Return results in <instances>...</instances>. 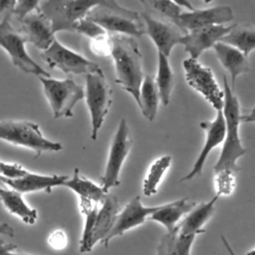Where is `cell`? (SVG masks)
Returning <instances> with one entry per match:
<instances>
[{"mask_svg": "<svg viewBox=\"0 0 255 255\" xmlns=\"http://www.w3.org/2000/svg\"><path fill=\"white\" fill-rule=\"evenodd\" d=\"M15 4L16 0H0V23L6 19H11Z\"/></svg>", "mask_w": 255, "mask_h": 255, "instance_id": "8d00e7d4", "label": "cell"}, {"mask_svg": "<svg viewBox=\"0 0 255 255\" xmlns=\"http://www.w3.org/2000/svg\"><path fill=\"white\" fill-rule=\"evenodd\" d=\"M5 208L15 216L19 217L24 223L33 225L38 217L37 210L30 207L23 199L22 193L13 189H5L0 196Z\"/></svg>", "mask_w": 255, "mask_h": 255, "instance_id": "d4e9b609", "label": "cell"}, {"mask_svg": "<svg viewBox=\"0 0 255 255\" xmlns=\"http://www.w3.org/2000/svg\"><path fill=\"white\" fill-rule=\"evenodd\" d=\"M0 234L8 237H13L15 235V231L12 226L7 223H0Z\"/></svg>", "mask_w": 255, "mask_h": 255, "instance_id": "74e56055", "label": "cell"}, {"mask_svg": "<svg viewBox=\"0 0 255 255\" xmlns=\"http://www.w3.org/2000/svg\"><path fill=\"white\" fill-rule=\"evenodd\" d=\"M220 42L237 48L248 57L255 50V28L249 24H233L230 32Z\"/></svg>", "mask_w": 255, "mask_h": 255, "instance_id": "83f0119b", "label": "cell"}, {"mask_svg": "<svg viewBox=\"0 0 255 255\" xmlns=\"http://www.w3.org/2000/svg\"><path fill=\"white\" fill-rule=\"evenodd\" d=\"M146 9L155 12L168 20L169 23L175 24L176 19L181 13L182 9L180 6L172 2L171 0H138Z\"/></svg>", "mask_w": 255, "mask_h": 255, "instance_id": "4dcf8cb0", "label": "cell"}, {"mask_svg": "<svg viewBox=\"0 0 255 255\" xmlns=\"http://www.w3.org/2000/svg\"><path fill=\"white\" fill-rule=\"evenodd\" d=\"M195 205L196 202L191 201L188 198L177 199L159 205L157 210L149 216L148 220H152L161 224L166 229V231H171L175 228L180 219Z\"/></svg>", "mask_w": 255, "mask_h": 255, "instance_id": "7402d4cb", "label": "cell"}, {"mask_svg": "<svg viewBox=\"0 0 255 255\" xmlns=\"http://www.w3.org/2000/svg\"><path fill=\"white\" fill-rule=\"evenodd\" d=\"M158 206H143L140 200V196H134L131 198L122 211L119 212L115 225L104 241V246L108 247L110 241L117 237L122 236L125 232L143 224L148 220L149 216L157 210Z\"/></svg>", "mask_w": 255, "mask_h": 255, "instance_id": "9a60e30c", "label": "cell"}, {"mask_svg": "<svg viewBox=\"0 0 255 255\" xmlns=\"http://www.w3.org/2000/svg\"><path fill=\"white\" fill-rule=\"evenodd\" d=\"M2 161H3V160H1V159H0V166H1V164H2Z\"/></svg>", "mask_w": 255, "mask_h": 255, "instance_id": "7dc6e473", "label": "cell"}, {"mask_svg": "<svg viewBox=\"0 0 255 255\" xmlns=\"http://www.w3.org/2000/svg\"><path fill=\"white\" fill-rule=\"evenodd\" d=\"M27 41L20 30L14 28L10 19L0 23V47L8 54L12 64L22 72L32 74L37 77H51L37 62H35L27 53Z\"/></svg>", "mask_w": 255, "mask_h": 255, "instance_id": "ba28073f", "label": "cell"}, {"mask_svg": "<svg viewBox=\"0 0 255 255\" xmlns=\"http://www.w3.org/2000/svg\"><path fill=\"white\" fill-rule=\"evenodd\" d=\"M219 196L215 195L207 202L195 205L187 215L178 222L175 226V230L181 235H198L205 230L203 225L211 218L215 210V203Z\"/></svg>", "mask_w": 255, "mask_h": 255, "instance_id": "ffe728a7", "label": "cell"}, {"mask_svg": "<svg viewBox=\"0 0 255 255\" xmlns=\"http://www.w3.org/2000/svg\"><path fill=\"white\" fill-rule=\"evenodd\" d=\"M217 60L222 67L229 72L231 77V89L235 88V80L238 76L248 73L250 65L248 57L240 50L223 42H217L213 46Z\"/></svg>", "mask_w": 255, "mask_h": 255, "instance_id": "d6986e66", "label": "cell"}, {"mask_svg": "<svg viewBox=\"0 0 255 255\" xmlns=\"http://www.w3.org/2000/svg\"><path fill=\"white\" fill-rule=\"evenodd\" d=\"M109 34L139 38L144 34V23L138 12L122 7L116 0H106L86 16Z\"/></svg>", "mask_w": 255, "mask_h": 255, "instance_id": "3957f363", "label": "cell"}, {"mask_svg": "<svg viewBox=\"0 0 255 255\" xmlns=\"http://www.w3.org/2000/svg\"><path fill=\"white\" fill-rule=\"evenodd\" d=\"M38 78L53 117L55 119L73 117L76 104L85 98L84 88L70 78L64 80L44 76Z\"/></svg>", "mask_w": 255, "mask_h": 255, "instance_id": "52a82bcc", "label": "cell"}, {"mask_svg": "<svg viewBox=\"0 0 255 255\" xmlns=\"http://www.w3.org/2000/svg\"><path fill=\"white\" fill-rule=\"evenodd\" d=\"M85 99L91 118V138L96 140L113 103V90L102 71L85 76Z\"/></svg>", "mask_w": 255, "mask_h": 255, "instance_id": "8992f818", "label": "cell"}, {"mask_svg": "<svg viewBox=\"0 0 255 255\" xmlns=\"http://www.w3.org/2000/svg\"><path fill=\"white\" fill-rule=\"evenodd\" d=\"M43 0H16L14 13L17 21H20L28 14L36 11Z\"/></svg>", "mask_w": 255, "mask_h": 255, "instance_id": "d6a6232c", "label": "cell"}, {"mask_svg": "<svg viewBox=\"0 0 255 255\" xmlns=\"http://www.w3.org/2000/svg\"><path fill=\"white\" fill-rule=\"evenodd\" d=\"M79 205L80 210L85 217L83 233L80 240V252L89 253L93 249L92 236L100 204L88 199H80Z\"/></svg>", "mask_w": 255, "mask_h": 255, "instance_id": "f1b7e54d", "label": "cell"}, {"mask_svg": "<svg viewBox=\"0 0 255 255\" xmlns=\"http://www.w3.org/2000/svg\"><path fill=\"white\" fill-rule=\"evenodd\" d=\"M48 244L54 250L65 249L68 244V236L62 229H56L52 231L48 237Z\"/></svg>", "mask_w": 255, "mask_h": 255, "instance_id": "d590c367", "label": "cell"}, {"mask_svg": "<svg viewBox=\"0 0 255 255\" xmlns=\"http://www.w3.org/2000/svg\"><path fill=\"white\" fill-rule=\"evenodd\" d=\"M140 17L144 23V34H146L156 47L157 52L169 58L172 49L180 44L183 33L178 27L169 22H162L153 18L148 12H140Z\"/></svg>", "mask_w": 255, "mask_h": 255, "instance_id": "4fadbf2b", "label": "cell"}, {"mask_svg": "<svg viewBox=\"0 0 255 255\" xmlns=\"http://www.w3.org/2000/svg\"><path fill=\"white\" fill-rule=\"evenodd\" d=\"M154 81L161 104L167 106L174 87V74L169 63V58L160 52H157V72Z\"/></svg>", "mask_w": 255, "mask_h": 255, "instance_id": "4316f807", "label": "cell"}, {"mask_svg": "<svg viewBox=\"0 0 255 255\" xmlns=\"http://www.w3.org/2000/svg\"><path fill=\"white\" fill-rule=\"evenodd\" d=\"M204 1V3H206V4H208V3H210L212 0H203Z\"/></svg>", "mask_w": 255, "mask_h": 255, "instance_id": "bcb514c9", "label": "cell"}, {"mask_svg": "<svg viewBox=\"0 0 255 255\" xmlns=\"http://www.w3.org/2000/svg\"><path fill=\"white\" fill-rule=\"evenodd\" d=\"M196 236L181 235L175 228L160 237L155 255H190Z\"/></svg>", "mask_w": 255, "mask_h": 255, "instance_id": "cb8c5ba5", "label": "cell"}, {"mask_svg": "<svg viewBox=\"0 0 255 255\" xmlns=\"http://www.w3.org/2000/svg\"><path fill=\"white\" fill-rule=\"evenodd\" d=\"M2 255H30V254H24V253H15L13 251H8Z\"/></svg>", "mask_w": 255, "mask_h": 255, "instance_id": "7bdbcfd3", "label": "cell"}, {"mask_svg": "<svg viewBox=\"0 0 255 255\" xmlns=\"http://www.w3.org/2000/svg\"><path fill=\"white\" fill-rule=\"evenodd\" d=\"M17 249V245L8 243V244H0V255L8 252V251H14Z\"/></svg>", "mask_w": 255, "mask_h": 255, "instance_id": "60d3db41", "label": "cell"}, {"mask_svg": "<svg viewBox=\"0 0 255 255\" xmlns=\"http://www.w3.org/2000/svg\"><path fill=\"white\" fill-rule=\"evenodd\" d=\"M246 255H255V248L252 249V250H250V251H248V252L246 253Z\"/></svg>", "mask_w": 255, "mask_h": 255, "instance_id": "ee69618b", "label": "cell"}, {"mask_svg": "<svg viewBox=\"0 0 255 255\" xmlns=\"http://www.w3.org/2000/svg\"><path fill=\"white\" fill-rule=\"evenodd\" d=\"M20 31L27 43L33 44L41 51L47 50L55 40L50 21L41 13L39 8L18 21Z\"/></svg>", "mask_w": 255, "mask_h": 255, "instance_id": "e0dca14e", "label": "cell"}, {"mask_svg": "<svg viewBox=\"0 0 255 255\" xmlns=\"http://www.w3.org/2000/svg\"><path fill=\"white\" fill-rule=\"evenodd\" d=\"M232 25H210L201 27L185 33L181 40V45L190 58L197 60L206 50L220 42L221 39L230 32Z\"/></svg>", "mask_w": 255, "mask_h": 255, "instance_id": "2e32d148", "label": "cell"}, {"mask_svg": "<svg viewBox=\"0 0 255 255\" xmlns=\"http://www.w3.org/2000/svg\"><path fill=\"white\" fill-rule=\"evenodd\" d=\"M241 123H255V107L248 111L247 114L240 116Z\"/></svg>", "mask_w": 255, "mask_h": 255, "instance_id": "f35d334b", "label": "cell"}, {"mask_svg": "<svg viewBox=\"0 0 255 255\" xmlns=\"http://www.w3.org/2000/svg\"><path fill=\"white\" fill-rule=\"evenodd\" d=\"M223 116L225 120V137L222 142L221 153L213 166L214 175L230 174L235 175L240 170L237 160L243 156L247 149L243 146L240 135V104L237 96L229 86L226 77H223Z\"/></svg>", "mask_w": 255, "mask_h": 255, "instance_id": "6da1fadb", "label": "cell"}, {"mask_svg": "<svg viewBox=\"0 0 255 255\" xmlns=\"http://www.w3.org/2000/svg\"><path fill=\"white\" fill-rule=\"evenodd\" d=\"M132 147V137L128 125L125 118H122L117 131L112 139L109 156L102 177V187L106 192L111 188L120 185V174L123 164Z\"/></svg>", "mask_w": 255, "mask_h": 255, "instance_id": "9c48e42d", "label": "cell"}, {"mask_svg": "<svg viewBox=\"0 0 255 255\" xmlns=\"http://www.w3.org/2000/svg\"><path fill=\"white\" fill-rule=\"evenodd\" d=\"M200 128L205 131V141L204 144L194 161L191 170L184 175L180 182L191 180L195 176H200L205 164V161L210 154L211 150L222 144L225 137V120L222 110L216 111V116L213 121H204L200 123Z\"/></svg>", "mask_w": 255, "mask_h": 255, "instance_id": "5bb4252c", "label": "cell"}, {"mask_svg": "<svg viewBox=\"0 0 255 255\" xmlns=\"http://www.w3.org/2000/svg\"><path fill=\"white\" fill-rule=\"evenodd\" d=\"M74 32L85 35L86 37H89L91 40L97 39L99 37H103V36H106L107 34H109L101 26H99L97 23L89 20L88 18H84V19L80 20L76 24Z\"/></svg>", "mask_w": 255, "mask_h": 255, "instance_id": "1f68e13d", "label": "cell"}, {"mask_svg": "<svg viewBox=\"0 0 255 255\" xmlns=\"http://www.w3.org/2000/svg\"><path fill=\"white\" fill-rule=\"evenodd\" d=\"M63 186L74 191L79 196V199H88L98 204H101L108 195L102 185H98L83 176L77 167L74 169L73 175L63 183Z\"/></svg>", "mask_w": 255, "mask_h": 255, "instance_id": "603a6c76", "label": "cell"}, {"mask_svg": "<svg viewBox=\"0 0 255 255\" xmlns=\"http://www.w3.org/2000/svg\"><path fill=\"white\" fill-rule=\"evenodd\" d=\"M42 59L52 69H59L67 75H84L100 71L95 62L69 49L55 38L51 46L41 52Z\"/></svg>", "mask_w": 255, "mask_h": 255, "instance_id": "8fae6325", "label": "cell"}, {"mask_svg": "<svg viewBox=\"0 0 255 255\" xmlns=\"http://www.w3.org/2000/svg\"><path fill=\"white\" fill-rule=\"evenodd\" d=\"M159 94L154 81V78L150 75H144L140 90H139V110L143 117L152 122L157 114Z\"/></svg>", "mask_w": 255, "mask_h": 255, "instance_id": "484cf974", "label": "cell"}, {"mask_svg": "<svg viewBox=\"0 0 255 255\" xmlns=\"http://www.w3.org/2000/svg\"><path fill=\"white\" fill-rule=\"evenodd\" d=\"M68 177V175L62 174L48 175L29 171L26 175L16 179H7L0 177V183L22 194L35 191H45L50 193L54 187L63 186V183L67 180Z\"/></svg>", "mask_w": 255, "mask_h": 255, "instance_id": "ac0fdd59", "label": "cell"}, {"mask_svg": "<svg viewBox=\"0 0 255 255\" xmlns=\"http://www.w3.org/2000/svg\"><path fill=\"white\" fill-rule=\"evenodd\" d=\"M170 164V155H162L150 164L142 182V191L145 196H151L157 192L158 185L160 184Z\"/></svg>", "mask_w": 255, "mask_h": 255, "instance_id": "f546056e", "label": "cell"}, {"mask_svg": "<svg viewBox=\"0 0 255 255\" xmlns=\"http://www.w3.org/2000/svg\"><path fill=\"white\" fill-rule=\"evenodd\" d=\"M105 2L106 0H43L39 10L50 21L54 33L74 32L80 20Z\"/></svg>", "mask_w": 255, "mask_h": 255, "instance_id": "5b68a950", "label": "cell"}, {"mask_svg": "<svg viewBox=\"0 0 255 255\" xmlns=\"http://www.w3.org/2000/svg\"><path fill=\"white\" fill-rule=\"evenodd\" d=\"M0 139L35 151V158H38L44 151H59L63 148L61 142L46 138L39 125L25 120L1 121Z\"/></svg>", "mask_w": 255, "mask_h": 255, "instance_id": "277c9868", "label": "cell"}, {"mask_svg": "<svg viewBox=\"0 0 255 255\" xmlns=\"http://www.w3.org/2000/svg\"><path fill=\"white\" fill-rule=\"evenodd\" d=\"M220 238H221V241H222V243H223V245H224V247H225V249H226L228 255H236V253L234 252V250H233V248L231 247L230 243L228 242L227 238H226L224 235H221Z\"/></svg>", "mask_w": 255, "mask_h": 255, "instance_id": "b9f144b4", "label": "cell"}, {"mask_svg": "<svg viewBox=\"0 0 255 255\" xmlns=\"http://www.w3.org/2000/svg\"><path fill=\"white\" fill-rule=\"evenodd\" d=\"M119 212L120 204L118 198L114 195L108 194L105 200L100 204L97 213L92 236L93 247L100 241L104 243V241L107 239L115 225Z\"/></svg>", "mask_w": 255, "mask_h": 255, "instance_id": "44dd1931", "label": "cell"}, {"mask_svg": "<svg viewBox=\"0 0 255 255\" xmlns=\"http://www.w3.org/2000/svg\"><path fill=\"white\" fill-rule=\"evenodd\" d=\"M91 50L93 51L94 54L101 57L111 56V51H112L111 35L107 34L106 36L91 40Z\"/></svg>", "mask_w": 255, "mask_h": 255, "instance_id": "e575fe53", "label": "cell"}, {"mask_svg": "<svg viewBox=\"0 0 255 255\" xmlns=\"http://www.w3.org/2000/svg\"><path fill=\"white\" fill-rule=\"evenodd\" d=\"M5 189H6V188H3V187H1V186H0V196H1V195L4 193Z\"/></svg>", "mask_w": 255, "mask_h": 255, "instance_id": "f6af8a7d", "label": "cell"}, {"mask_svg": "<svg viewBox=\"0 0 255 255\" xmlns=\"http://www.w3.org/2000/svg\"><path fill=\"white\" fill-rule=\"evenodd\" d=\"M186 83L199 93L215 111L222 110L224 94L212 71L197 60L187 58L182 62Z\"/></svg>", "mask_w": 255, "mask_h": 255, "instance_id": "30bf717a", "label": "cell"}, {"mask_svg": "<svg viewBox=\"0 0 255 255\" xmlns=\"http://www.w3.org/2000/svg\"><path fill=\"white\" fill-rule=\"evenodd\" d=\"M111 57L114 62L116 83L128 93L139 107V90L143 79L142 55L133 37L110 34Z\"/></svg>", "mask_w": 255, "mask_h": 255, "instance_id": "7a4b0ae2", "label": "cell"}, {"mask_svg": "<svg viewBox=\"0 0 255 255\" xmlns=\"http://www.w3.org/2000/svg\"><path fill=\"white\" fill-rule=\"evenodd\" d=\"M29 172L24 166L18 163H11L2 161L0 166V177L7 179H16L26 175Z\"/></svg>", "mask_w": 255, "mask_h": 255, "instance_id": "836d02e7", "label": "cell"}, {"mask_svg": "<svg viewBox=\"0 0 255 255\" xmlns=\"http://www.w3.org/2000/svg\"><path fill=\"white\" fill-rule=\"evenodd\" d=\"M171 1L174 2L175 4H177L178 6L185 8L186 10L192 11V10L195 9V8L192 6V4L189 2V0H171Z\"/></svg>", "mask_w": 255, "mask_h": 255, "instance_id": "ab89813d", "label": "cell"}, {"mask_svg": "<svg viewBox=\"0 0 255 255\" xmlns=\"http://www.w3.org/2000/svg\"><path fill=\"white\" fill-rule=\"evenodd\" d=\"M233 19L232 8L227 5H219L207 9L181 11L174 25L183 33H187L205 26L225 25L233 21Z\"/></svg>", "mask_w": 255, "mask_h": 255, "instance_id": "7c38bea8", "label": "cell"}]
</instances>
